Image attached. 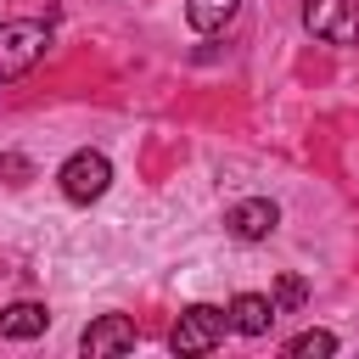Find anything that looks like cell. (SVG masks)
<instances>
[{
  "label": "cell",
  "mask_w": 359,
  "mask_h": 359,
  "mask_svg": "<svg viewBox=\"0 0 359 359\" xmlns=\"http://www.w3.org/2000/svg\"><path fill=\"white\" fill-rule=\"evenodd\" d=\"M224 331H230V309H213V303H191L180 320H174V331H168V348L174 353H213L219 342H224Z\"/></svg>",
  "instance_id": "cell-1"
},
{
  "label": "cell",
  "mask_w": 359,
  "mask_h": 359,
  "mask_svg": "<svg viewBox=\"0 0 359 359\" xmlns=\"http://www.w3.org/2000/svg\"><path fill=\"white\" fill-rule=\"evenodd\" d=\"M45 45H50V28L45 22H28V17L0 22V79H22L45 56Z\"/></svg>",
  "instance_id": "cell-2"
},
{
  "label": "cell",
  "mask_w": 359,
  "mask_h": 359,
  "mask_svg": "<svg viewBox=\"0 0 359 359\" xmlns=\"http://www.w3.org/2000/svg\"><path fill=\"white\" fill-rule=\"evenodd\" d=\"M303 28L325 45L359 39V0H303Z\"/></svg>",
  "instance_id": "cell-3"
},
{
  "label": "cell",
  "mask_w": 359,
  "mask_h": 359,
  "mask_svg": "<svg viewBox=\"0 0 359 359\" xmlns=\"http://www.w3.org/2000/svg\"><path fill=\"white\" fill-rule=\"evenodd\" d=\"M62 196L67 202H95V196H107V185H112V163L101 157V151H73L67 163H62Z\"/></svg>",
  "instance_id": "cell-4"
},
{
  "label": "cell",
  "mask_w": 359,
  "mask_h": 359,
  "mask_svg": "<svg viewBox=\"0 0 359 359\" xmlns=\"http://www.w3.org/2000/svg\"><path fill=\"white\" fill-rule=\"evenodd\" d=\"M79 348H84L90 359H107V353H129V348H135V320H129V314H101V320H90V325H84Z\"/></svg>",
  "instance_id": "cell-5"
},
{
  "label": "cell",
  "mask_w": 359,
  "mask_h": 359,
  "mask_svg": "<svg viewBox=\"0 0 359 359\" xmlns=\"http://www.w3.org/2000/svg\"><path fill=\"white\" fill-rule=\"evenodd\" d=\"M224 224H230V236H241V241H264V236L280 224V208H275L269 196H247V202H236V208L224 213Z\"/></svg>",
  "instance_id": "cell-6"
},
{
  "label": "cell",
  "mask_w": 359,
  "mask_h": 359,
  "mask_svg": "<svg viewBox=\"0 0 359 359\" xmlns=\"http://www.w3.org/2000/svg\"><path fill=\"white\" fill-rule=\"evenodd\" d=\"M45 325H50L45 303H28V297H17V303H6V309H0V337H11V342H34Z\"/></svg>",
  "instance_id": "cell-7"
},
{
  "label": "cell",
  "mask_w": 359,
  "mask_h": 359,
  "mask_svg": "<svg viewBox=\"0 0 359 359\" xmlns=\"http://www.w3.org/2000/svg\"><path fill=\"white\" fill-rule=\"evenodd\" d=\"M275 325V303L264 297V292H241L236 303H230V331H241V337H264Z\"/></svg>",
  "instance_id": "cell-8"
},
{
  "label": "cell",
  "mask_w": 359,
  "mask_h": 359,
  "mask_svg": "<svg viewBox=\"0 0 359 359\" xmlns=\"http://www.w3.org/2000/svg\"><path fill=\"white\" fill-rule=\"evenodd\" d=\"M236 11H241V0H185V22H191L196 34H219V28H230Z\"/></svg>",
  "instance_id": "cell-9"
},
{
  "label": "cell",
  "mask_w": 359,
  "mask_h": 359,
  "mask_svg": "<svg viewBox=\"0 0 359 359\" xmlns=\"http://www.w3.org/2000/svg\"><path fill=\"white\" fill-rule=\"evenodd\" d=\"M269 303H275V314H297V309L309 303V280H303V275H280L275 292H269Z\"/></svg>",
  "instance_id": "cell-10"
},
{
  "label": "cell",
  "mask_w": 359,
  "mask_h": 359,
  "mask_svg": "<svg viewBox=\"0 0 359 359\" xmlns=\"http://www.w3.org/2000/svg\"><path fill=\"white\" fill-rule=\"evenodd\" d=\"M286 353H292V359H325V353H337V337H331V331H297V337L286 342Z\"/></svg>",
  "instance_id": "cell-11"
},
{
  "label": "cell",
  "mask_w": 359,
  "mask_h": 359,
  "mask_svg": "<svg viewBox=\"0 0 359 359\" xmlns=\"http://www.w3.org/2000/svg\"><path fill=\"white\" fill-rule=\"evenodd\" d=\"M0 174H11V185H22L28 180V163L22 157H0Z\"/></svg>",
  "instance_id": "cell-12"
}]
</instances>
